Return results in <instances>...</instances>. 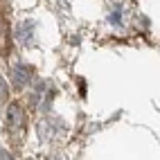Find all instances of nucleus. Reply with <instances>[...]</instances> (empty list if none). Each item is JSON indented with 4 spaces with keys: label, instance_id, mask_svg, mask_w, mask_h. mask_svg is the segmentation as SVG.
Wrapping results in <instances>:
<instances>
[{
    "label": "nucleus",
    "instance_id": "1",
    "mask_svg": "<svg viewBox=\"0 0 160 160\" xmlns=\"http://www.w3.org/2000/svg\"><path fill=\"white\" fill-rule=\"evenodd\" d=\"M29 74H32V72H29V68H20V66H18V68L14 70V77H16V83H25V81L29 79Z\"/></svg>",
    "mask_w": 160,
    "mask_h": 160
}]
</instances>
